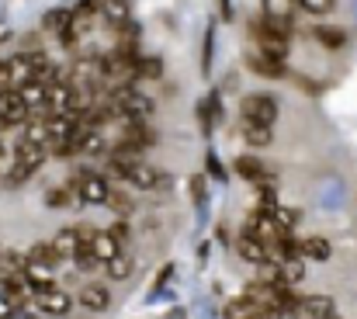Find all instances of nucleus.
Returning a JSON list of instances; mask_svg holds the SVG:
<instances>
[{"label": "nucleus", "instance_id": "1", "mask_svg": "<svg viewBox=\"0 0 357 319\" xmlns=\"http://www.w3.org/2000/svg\"><path fill=\"white\" fill-rule=\"evenodd\" d=\"M70 188L77 191V198L84 205H108V195H112V181L105 174H94V170H77Z\"/></svg>", "mask_w": 357, "mask_h": 319}, {"label": "nucleus", "instance_id": "2", "mask_svg": "<svg viewBox=\"0 0 357 319\" xmlns=\"http://www.w3.org/2000/svg\"><path fill=\"white\" fill-rule=\"evenodd\" d=\"M125 184H132L135 191H156V188H170V177L167 174H160L153 163H146L142 156L139 160H132L128 163V170H125V177H121Z\"/></svg>", "mask_w": 357, "mask_h": 319}, {"label": "nucleus", "instance_id": "3", "mask_svg": "<svg viewBox=\"0 0 357 319\" xmlns=\"http://www.w3.org/2000/svg\"><path fill=\"white\" fill-rule=\"evenodd\" d=\"M250 35L257 38V49L260 52H267L271 59H288V52H291V38H284V35H278L274 28H267L264 21H250Z\"/></svg>", "mask_w": 357, "mask_h": 319}, {"label": "nucleus", "instance_id": "4", "mask_svg": "<svg viewBox=\"0 0 357 319\" xmlns=\"http://www.w3.org/2000/svg\"><path fill=\"white\" fill-rule=\"evenodd\" d=\"M239 118L274 125V121H278V98H271V94H264V91L243 94V98H239Z\"/></svg>", "mask_w": 357, "mask_h": 319}, {"label": "nucleus", "instance_id": "5", "mask_svg": "<svg viewBox=\"0 0 357 319\" xmlns=\"http://www.w3.org/2000/svg\"><path fill=\"white\" fill-rule=\"evenodd\" d=\"M31 118V107L24 105V98L17 94V87L0 91V128H17Z\"/></svg>", "mask_w": 357, "mask_h": 319}, {"label": "nucleus", "instance_id": "6", "mask_svg": "<svg viewBox=\"0 0 357 319\" xmlns=\"http://www.w3.org/2000/svg\"><path fill=\"white\" fill-rule=\"evenodd\" d=\"M112 149L108 135H105V125H80L77 128V153L84 156H105Z\"/></svg>", "mask_w": 357, "mask_h": 319}, {"label": "nucleus", "instance_id": "7", "mask_svg": "<svg viewBox=\"0 0 357 319\" xmlns=\"http://www.w3.org/2000/svg\"><path fill=\"white\" fill-rule=\"evenodd\" d=\"M246 70H253L257 77H267V80H281V77H288V66H284L281 59H271V56L260 52L257 45L246 52Z\"/></svg>", "mask_w": 357, "mask_h": 319}, {"label": "nucleus", "instance_id": "8", "mask_svg": "<svg viewBox=\"0 0 357 319\" xmlns=\"http://www.w3.org/2000/svg\"><path fill=\"white\" fill-rule=\"evenodd\" d=\"M239 135H243V142H250L253 149H264V146H271V142H274V125L239 118Z\"/></svg>", "mask_w": 357, "mask_h": 319}, {"label": "nucleus", "instance_id": "9", "mask_svg": "<svg viewBox=\"0 0 357 319\" xmlns=\"http://www.w3.org/2000/svg\"><path fill=\"white\" fill-rule=\"evenodd\" d=\"M21 274H24V285H28V292H35V295L56 285V274H52V267H49V264H35V260H24Z\"/></svg>", "mask_w": 357, "mask_h": 319}, {"label": "nucleus", "instance_id": "10", "mask_svg": "<svg viewBox=\"0 0 357 319\" xmlns=\"http://www.w3.org/2000/svg\"><path fill=\"white\" fill-rule=\"evenodd\" d=\"M38 309H42L45 316H66V313L73 309V295H66V292H59V288L52 285V288L38 292Z\"/></svg>", "mask_w": 357, "mask_h": 319}, {"label": "nucleus", "instance_id": "11", "mask_svg": "<svg viewBox=\"0 0 357 319\" xmlns=\"http://www.w3.org/2000/svg\"><path fill=\"white\" fill-rule=\"evenodd\" d=\"M236 253L243 257V260H250V264H264V260H271V246H267L264 239L250 236V232H243V236H239Z\"/></svg>", "mask_w": 357, "mask_h": 319}, {"label": "nucleus", "instance_id": "12", "mask_svg": "<svg viewBox=\"0 0 357 319\" xmlns=\"http://www.w3.org/2000/svg\"><path fill=\"white\" fill-rule=\"evenodd\" d=\"M101 17L121 31L132 21V0H101Z\"/></svg>", "mask_w": 357, "mask_h": 319}, {"label": "nucleus", "instance_id": "13", "mask_svg": "<svg viewBox=\"0 0 357 319\" xmlns=\"http://www.w3.org/2000/svg\"><path fill=\"white\" fill-rule=\"evenodd\" d=\"M87 313H108V306H112V292L105 288V285H87L84 292H80V299H77Z\"/></svg>", "mask_w": 357, "mask_h": 319}, {"label": "nucleus", "instance_id": "14", "mask_svg": "<svg viewBox=\"0 0 357 319\" xmlns=\"http://www.w3.org/2000/svg\"><path fill=\"white\" fill-rule=\"evenodd\" d=\"M236 174L243 177V181H250V184H264V181H271L267 163L257 160V156H236Z\"/></svg>", "mask_w": 357, "mask_h": 319}, {"label": "nucleus", "instance_id": "15", "mask_svg": "<svg viewBox=\"0 0 357 319\" xmlns=\"http://www.w3.org/2000/svg\"><path fill=\"white\" fill-rule=\"evenodd\" d=\"M337 313V302L330 295H305L302 306H298V316H309V319H326Z\"/></svg>", "mask_w": 357, "mask_h": 319}, {"label": "nucleus", "instance_id": "16", "mask_svg": "<svg viewBox=\"0 0 357 319\" xmlns=\"http://www.w3.org/2000/svg\"><path fill=\"white\" fill-rule=\"evenodd\" d=\"M91 250H94V257H98V264H108L115 253H121L125 246H121L119 239L108 232V229H98L94 232V239H91Z\"/></svg>", "mask_w": 357, "mask_h": 319}, {"label": "nucleus", "instance_id": "17", "mask_svg": "<svg viewBox=\"0 0 357 319\" xmlns=\"http://www.w3.org/2000/svg\"><path fill=\"white\" fill-rule=\"evenodd\" d=\"M219 94H208L205 101H198V125H202V135L208 139L215 132V121H219Z\"/></svg>", "mask_w": 357, "mask_h": 319}, {"label": "nucleus", "instance_id": "18", "mask_svg": "<svg viewBox=\"0 0 357 319\" xmlns=\"http://www.w3.org/2000/svg\"><path fill=\"white\" fill-rule=\"evenodd\" d=\"M45 91H49V84H42V80H35V77L17 87V94L24 98V105L31 107V111H45Z\"/></svg>", "mask_w": 357, "mask_h": 319}, {"label": "nucleus", "instance_id": "19", "mask_svg": "<svg viewBox=\"0 0 357 319\" xmlns=\"http://www.w3.org/2000/svg\"><path fill=\"white\" fill-rule=\"evenodd\" d=\"M101 267H105V274H108L112 281H128V278H132V271H135V260L121 250V253H115V257H112L108 264H101Z\"/></svg>", "mask_w": 357, "mask_h": 319}, {"label": "nucleus", "instance_id": "20", "mask_svg": "<svg viewBox=\"0 0 357 319\" xmlns=\"http://www.w3.org/2000/svg\"><path fill=\"white\" fill-rule=\"evenodd\" d=\"M7 70H10V87H21L24 80H31V77H35L28 52H21V56H7Z\"/></svg>", "mask_w": 357, "mask_h": 319}, {"label": "nucleus", "instance_id": "21", "mask_svg": "<svg viewBox=\"0 0 357 319\" xmlns=\"http://www.w3.org/2000/svg\"><path fill=\"white\" fill-rule=\"evenodd\" d=\"M163 59L160 56H139L135 59V80H163Z\"/></svg>", "mask_w": 357, "mask_h": 319}, {"label": "nucleus", "instance_id": "22", "mask_svg": "<svg viewBox=\"0 0 357 319\" xmlns=\"http://www.w3.org/2000/svg\"><path fill=\"white\" fill-rule=\"evenodd\" d=\"M21 142H31V146H49V128H45V118H28L21 125Z\"/></svg>", "mask_w": 357, "mask_h": 319}, {"label": "nucleus", "instance_id": "23", "mask_svg": "<svg viewBox=\"0 0 357 319\" xmlns=\"http://www.w3.org/2000/svg\"><path fill=\"white\" fill-rule=\"evenodd\" d=\"M77 17H73V10L70 7H52V10H45V17H42V28L45 31H52V35H59L66 24H73Z\"/></svg>", "mask_w": 357, "mask_h": 319}, {"label": "nucleus", "instance_id": "24", "mask_svg": "<svg viewBox=\"0 0 357 319\" xmlns=\"http://www.w3.org/2000/svg\"><path fill=\"white\" fill-rule=\"evenodd\" d=\"M28 260H35V264H49V267H56L63 257L56 253V246H52V239L45 243V239H38V243H31V250H28Z\"/></svg>", "mask_w": 357, "mask_h": 319}, {"label": "nucleus", "instance_id": "25", "mask_svg": "<svg viewBox=\"0 0 357 319\" xmlns=\"http://www.w3.org/2000/svg\"><path fill=\"white\" fill-rule=\"evenodd\" d=\"M302 257H309V260H330L333 257V246H330V239L312 236V239L302 243Z\"/></svg>", "mask_w": 357, "mask_h": 319}, {"label": "nucleus", "instance_id": "26", "mask_svg": "<svg viewBox=\"0 0 357 319\" xmlns=\"http://www.w3.org/2000/svg\"><path fill=\"white\" fill-rule=\"evenodd\" d=\"M271 218H274V225H278L281 232H295V225L302 222V212L284 209V205H274V209H271Z\"/></svg>", "mask_w": 357, "mask_h": 319}, {"label": "nucleus", "instance_id": "27", "mask_svg": "<svg viewBox=\"0 0 357 319\" xmlns=\"http://www.w3.org/2000/svg\"><path fill=\"white\" fill-rule=\"evenodd\" d=\"M295 7H298V0H264V17L291 21L295 17Z\"/></svg>", "mask_w": 357, "mask_h": 319}, {"label": "nucleus", "instance_id": "28", "mask_svg": "<svg viewBox=\"0 0 357 319\" xmlns=\"http://www.w3.org/2000/svg\"><path fill=\"white\" fill-rule=\"evenodd\" d=\"M73 202H80V198H77V191H73L70 184L52 188V191L45 195V205H49V209H66V205H73Z\"/></svg>", "mask_w": 357, "mask_h": 319}, {"label": "nucleus", "instance_id": "29", "mask_svg": "<svg viewBox=\"0 0 357 319\" xmlns=\"http://www.w3.org/2000/svg\"><path fill=\"white\" fill-rule=\"evenodd\" d=\"M52 246H56V253H59L63 260H70L73 250H77V229H59L56 239H52Z\"/></svg>", "mask_w": 357, "mask_h": 319}, {"label": "nucleus", "instance_id": "30", "mask_svg": "<svg viewBox=\"0 0 357 319\" xmlns=\"http://www.w3.org/2000/svg\"><path fill=\"white\" fill-rule=\"evenodd\" d=\"M212 45H215V21H208L205 38H202V73L212 77Z\"/></svg>", "mask_w": 357, "mask_h": 319}, {"label": "nucleus", "instance_id": "31", "mask_svg": "<svg viewBox=\"0 0 357 319\" xmlns=\"http://www.w3.org/2000/svg\"><path fill=\"white\" fill-rule=\"evenodd\" d=\"M316 42L326 45V49H344V45H347V35L337 31V28H323V24H319V28H316Z\"/></svg>", "mask_w": 357, "mask_h": 319}, {"label": "nucleus", "instance_id": "32", "mask_svg": "<svg viewBox=\"0 0 357 319\" xmlns=\"http://www.w3.org/2000/svg\"><path fill=\"white\" fill-rule=\"evenodd\" d=\"M205 174H208V177H215L219 184L226 181V167H222V160H219V153H215V149H208V153H205Z\"/></svg>", "mask_w": 357, "mask_h": 319}, {"label": "nucleus", "instance_id": "33", "mask_svg": "<svg viewBox=\"0 0 357 319\" xmlns=\"http://www.w3.org/2000/svg\"><path fill=\"white\" fill-rule=\"evenodd\" d=\"M298 7H302L305 14H316V17H323V14H333L337 0H298Z\"/></svg>", "mask_w": 357, "mask_h": 319}, {"label": "nucleus", "instance_id": "34", "mask_svg": "<svg viewBox=\"0 0 357 319\" xmlns=\"http://www.w3.org/2000/svg\"><path fill=\"white\" fill-rule=\"evenodd\" d=\"M108 232H112V236L119 239L121 246H128V236H132V225H128V218H125V215H119V218H115V222L108 225Z\"/></svg>", "mask_w": 357, "mask_h": 319}, {"label": "nucleus", "instance_id": "35", "mask_svg": "<svg viewBox=\"0 0 357 319\" xmlns=\"http://www.w3.org/2000/svg\"><path fill=\"white\" fill-rule=\"evenodd\" d=\"M108 205H112L119 215H125V218H128V215H132V209H135V205L128 202V195H121V191H115V188H112V195H108Z\"/></svg>", "mask_w": 357, "mask_h": 319}, {"label": "nucleus", "instance_id": "36", "mask_svg": "<svg viewBox=\"0 0 357 319\" xmlns=\"http://www.w3.org/2000/svg\"><path fill=\"white\" fill-rule=\"evenodd\" d=\"M91 14H101V0H80L77 10H73L77 21H84V17H91Z\"/></svg>", "mask_w": 357, "mask_h": 319}, {"label": "nucleus", "instance_id": "37", "mask_svg": "<svg viewBox=\"0 0 357 319\" xmlns=\"http://www.w3.org/2000/svg\"><path fill=\"white\" fill-rule=\"evenodd\" d=\"M188 184H191V198H195L198 205H205V198H208V191H205V177H191Z\"/></svg>", "mask_w": 357, "mask_h": 319}, {"label": "nucleus", "instance_id": "38", "mask_svg": "<svg viewBox=\"0 0 357 319\" xmlns=\"http://www.w3.org/2000/svg\"><path fill=\"white\" fill-rule=\"evenodd\" d=\"M170 274H174V264H167V267L160 271V278H156V281H153V288H149V299H153V295H156V292H160L167 281H170Z\"/></svg>", "mask_w": 357, "mask_h": 319}, {"label": "nucleus", "instance_id": "39", "mask_svg": "<svg viewBox=\"0 0 357 319\" xmlns=\"http://www.w3.org/2000/svg\"><path fill=\"white\" fill-rule=\"evenodd\" d=\"M10 160H14V153H7V149H3V142H0V177H7V170H10Z\"/></svg>", "mask_w": 357, "mask_h": 319}, {"label": "nucleus", "instance_id": "40", "mask_svg": "<svg viewBox=\"0 0 357 319\" xmlns=\"http://www.w3.org/2000/svg\"><path fill=\"white\" fill-rule=\"evenodd\" d=\"M219 17L222 21H233V0H219Z\"/></svg>", "mask_w": 357, "mask_h": 319}, {"label": "nucleus", "instance_id": "41", "mask_svg": "<svg viewBox=\"0 0 357 319\" xmlns=\"http://www.w3.org/2000/svg\"><path fill=\"white\" fill-rule=\"evenodd\" d=\"M10 87V70H7V59H0V91Z\"/></svg>", "mask_w": 357, "mask_h": 319}]
</instances>
